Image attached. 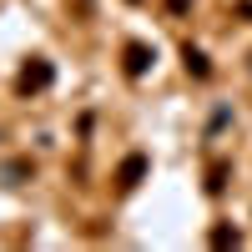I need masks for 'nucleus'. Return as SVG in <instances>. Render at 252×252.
Returning a JSON list of instances; mask_svg holds the SVG:
<instances>
[{"label": "nucleus", "mask_w": 252, "mask_h": 252, "mask_svg": "<svg viewBox=\"0 0 252 252\" xmlns=\"http://www.w3.org/2000/svg\"><path fill=\"white\" fill-rule=\"evenodd\" d=\"M51 81H56L51 61H40V56H35V61H26V71L15 76V91H20V96H40V91L51 86Z\"/></svg>", "instance_id": "nucleus-1"}, {"label": "nucleus", "mask_w": 252, "mask_h": 252, "mask_svg": "<svg viewBox=\"0 0 252 252\" xmlns=\"http://www.w3.org/2000/svg\"><path fill=\"white\" fill-rule=\"evenodd\" d=\"M146 172H152V157H146V152L121 157V166H116V192H136V187L146 182Z\"/></svg>", "instance_id": "nucleus-2"}, {"label": "nucleus", "mask_w": 252, "mask_h": 252, "mask_svg": "<svg viewBox=\"0 0 252 252\" xmlns=\"http://www.w3.org/2000/svg\"><path fill=\"white\" fill-rule=\"evenodd\" d=\"M152 61H157V46H146V40H126L121 46V66L131 81H141L146 71H152Z\"/></svg>", "instance_id": "nucleus-3"}, {"label": "nucleus", "mask_w": 252, "mask_h": 252, "mask_svg": "<svg viewBox=\"0 0 252 252\" xmlns=\"http://www.w3.org/2000/svg\"><path fill=\"white\" fill-rule=\"evenodd\" d=\"M182 66H187V76H197V81H212V66H207V56H202L197 46H182Z\"/></svg>", "instance_id": "nucleus-4"}, {"label": "nucleus", "mask_w": 252, "mask_h": 252, "mask_svg": "<svg viewBox=\"0 0 252 252\" xmlns=\"http://www.w3.org/2000/svg\"><path fill=\"white\" fill-rule=\"evenodd\" d=\"M227 177H232V161H212V166H207V197H222Z\"/></svg>", "instance_id": "nucleus-5"}, {"label": "nucleus", "mask_w": 252, "mask_h": 252, "mask_svg": "<svg viewBox=\"0 0 252 252\" xmlns=\"http://www.w3.org/2000/svg\"><path fill=\"white\" fill-rule=\"evenodd\" d=\"M207 242H212V247H237V242H242V232H237L232 222H217L212 232H207Z\"/></svg>", "instance_id": "nucleus-6"}, {"label": "nucleus", "mask_w": 252, "mask_h": 252, "mask_svg": "<svg viewBox=\"0 0 252 252\" xmlns=\"http://www.w3.org/2000/svg\"><path fill=\"white\" fill-rule=\"evenodd\" d=\"M0 177H5V182H26V177H35V166H31V161H10Z\"/></svg>", "instance_id": "nucleus-7"}, {"label": "nucleus", "mask_w": 252, "mask_h": 252, "mask_svg": "<svg viewBox=\"0 0 252 252\" xmlns=\"http://www.w3.org/2000/svg\"><path fill=\"white\" fill-rule=\"evenodd\" d=\"M161 5H166V15H177V20H182L187 10H192V0H161Z\"/></svg>", "instance_id": "nucleus-8"}, {"label": "nucleus", "mask_w": 252, "mask_h": 252, "mask_svg": "<svg viewBox=\"0 0 252 252\" xmlns=\"http://www.w3.org/2000/svg\"><path fill=\"white\" fill-rule=\"evenodd\" d=\"M237 15H247V20H252V0H237Z\"/></svg>", "instance_id": "nucleus-9"}, {"label": "nucleus", "mask_w": 252, "mask_h": 252, "mask_svg": "<svg viewBox=\"0 0 252 252\" xmlns=\"http://www.w3.org/2000/svg\"><path fill=\"white\" fill-rule=\"evenodd\" d=\"M126 5H146V0H126Z\"/></svg>", "instance_id": "nucleus-10"}]
</instances>
